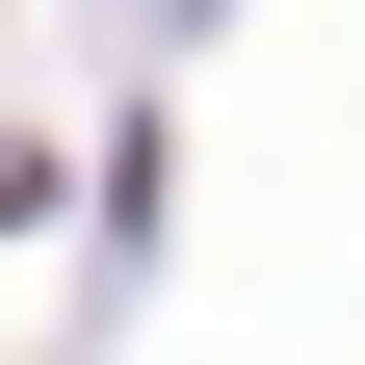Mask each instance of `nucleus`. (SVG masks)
<instances>
[{
  "label": "nucleus",
  "mask_w": 365,
  "mask_h": 365,
  "mask_svg": "<svg viewBox=\"0 0 365 365\" xmlns=\"http://www.w3.org/2000/svg\"><path fill=\"white\" fill-rule=\"evenodd\" d=\"M26 182H53V157H26V130H0V209H26Z\"/></svg>",
  "instance_id": "f257e3e1"
}]
</instances>
